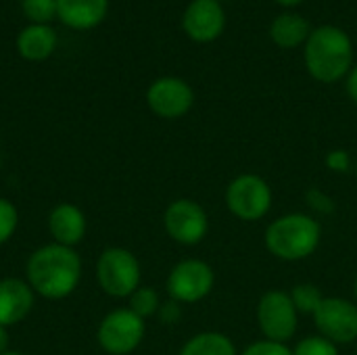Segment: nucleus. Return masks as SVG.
<instances>
[{"label":"nucleus","instance_id":"6e6552de","mask_svg":"<svg viewBox=\"0 0 357 355\" xmlns=\"http://www.w3.org/2000/svg\"><path fill=\"white\" fill-rule=\"evenodd\" d=\"M163 226L172 241L180 245H199L209 232L207 211L192 199H176L163 213Z\"/></svg>","mask_w":357,"mask_h":355},{"label":"nucleus","instance_id":"f257e3e1","mask_svg":"<svg viewBox=\"0 0 357 355\" xmlns=\"http://www.w3.org/2000/svg\"><path fill=\"white\" fill-rule=\"evenodd\" d=\"M82 257L73 247L48 243L29 255L25 280L36 295L59 301L75 293L82 282Z\"/></svg>","mask_w":357,"mask_h":355},{"label":"nucleus","instance_id":"c85d7f7f","mask_svg":"<svg viewBox=\"0 0 357 355\" xmlns=\"http://www.w3.org/2000/svg\"><path fill=\"white\" fill-rule=\"evenodd\" d=\"M278 4H282V6H297L299 2H303V0H276Z\"/></svg>","mask_w":357,"mask_h":355},{"label":"nucleus","instance_id":"ddd939ff","mask_svg":"<svg viewBox=\"0 0 357 355\" xmlns=\"http://www.w3.org/2000/svg\"><path fill=\"white\" fill-rule=\"evenodd\" d=\"M36 293L23 278H0V326L21 324L33 310Z\"/></svg>","mask_w":357,"mask_h":355},{"label":"nucleus","instance_id":"f3484780","mask_svg":"<svg viewBox=\"0 0 357 355\" xmlns=\"http://www.w3.org/2000/svg\"><path fill=\"white\" fill-rule=\"evenodd\" d=\"M310 33V21L297 13H282L270 25V38L280 48H297L299 44L307 42Z\"/></svg>","mask_w":357,"mask_h":355},{"label":"nucleus","instance_id":"9b49d317","mask_svg":"<svg viewBox=\"0 0 357 355\" xmlns=\"http://www.w3.org/2000/svg\"><path fill=\"white\" fill-rule=\"evenodd\" d=\"M149 109L163 119H178L186 115L195 103L192 88L180 77H159L146 90Z\"/></svg>","mask_w":357,"mask_h":355},{"label":"nucleus","instance_id":"bb28decb","mask_svg":"<svg viewBox=\"0 0 357 355\" xmlns=\"http://www.w3.org/2000/svg\"><path fill=\"white\" fill-rule=\"evenodd\" d=\"M347 92H349L351 100L357 105V65L349 71V75H347Z\"/></svg>","mask_w":357,"mask_h":355},{"label":"nucleus","instance_id":"aec40b11","mask_svg":"<svg viewBox=\"0 0 357 355\" xmlns=\"http://www.w3.org/2000/svg\"><path fill=\"white\" fill-rule=\"evenodd\" d=\"M291 299L293 305L299 314H316V310L320 308L324 295L320 293V289L316 285H297L291 291Z\"/></svg>","mask_w":357,"mask_h":355},{"label":"nucleus","instance_id":"a878e982","mask_svg":"<svg viewBox=\"0 0 357 355\" xmlns=\"http://www.w3.org/2000/svg\"><path fill=\"white\" fill-rule=\"evenodd\" d=\"M347 161H349V157H347L345 151H335V153L328 155V165L333 169H345L347 167Z\"/></svg>","mask_w":357,"mask_h":355},{"label":"nucleus","instance_id":"cd10ccee","mask_svg":"<svg viewBox=\"0 0 357 355\" xmlns=\"http://www.w3.org/2000/svg\"><path fill=\"white\" fill-rule=\"evenodd\" d=\"M8 343H10V339H8V328L0 326V355L10 352V349H8Z\"/></svg>","mask_w":357,"mask_h":355},{"label":"nucleus","instance_id":"a211bd4d","mask_svg":"<svg viewBox=\"0 0 357 355\" xmlns=\"http://www.w3.org/2000/svg\"><path fill=\"white\" fill-rule=\"evenodd\" d=\"M178 355H238L234 343L224 333H199L184 343Z\"/></svg>","mask_w":357,"mask_h":355},{"label":"nucleus","instance_id":"6ab92c4d","mask_svg":"<svg viewBox=\"0 0 357 355\" xmlns=\"http://www.w3.org/2000/svg\"><path fill=\"white\" fill-rule=\"evenodd\" d=\"M128 301H130L128 308H130L136 316H140L142 320H146V318L159 314V308H161L159 293H157L155 289H151V287H138V289L128 297Z\"/></svg>","mask_w":357,"mask_h":355},{"label":"nucleus","instance_id":"4be33fe9","mask_svg":"<svg viewBox=\"0 0 357 355\" xmlns=\"http://www.w3.org/2000/svg\"><path fill=\"white\" fill-rule=\"evenodd\" d=\"M19 226V211L13 201L0 197V247L6 245Z\"/></svg>","mask_w":357,"mask_h":355},{"label":"nucleus","instance_id":"423d86ee","mask_svg":"<svg viewBox=\"0 0 357 355\" xmlns=\"http://www.w3.org/2000/svg\"><path fill=\"white\" fill-rule=\"evenodd\" d=\"M226 205L230 213L243 222L261 220L272 207V188L261 176H236L226 188Z\"/></svg>","mask_w":357,"mask_h":355},{"label":"nucleus","instance_id":"20e7f679","mask_svg":"<svg viewBox=\"0 0 357 355\" xmlns=\"http://www.w3.org/2000/svg\"><path fill=\"white\" fill-rule=\"evenodd\" d=\"M140 262L126 247H107L96 262V280L102 293L128 299L140 287Z\"/></svg>","mask_w":357,"mask_h":355},{"label":"nucleus","instance_id":"0eeeda50","mask_svg":"<svg viewBox=\"0 0 357 355\" xmlns=\"http://www.w3.org/2000/svg\"><path fill=\"white\" fill-rule=\"evenodd\" d=\"M299 312L293 305L291 293L268 291L257 303V324L268 341L284 343L297 333Z\"/></svg>","mask_w":357,"mask_h":355},{"label":"nucleus","instance_id":"c756f323","mask_svg":"<svg viewBox=\"0 0 357 355\" xmlns=\"http://www.w3.org/2000/svg\"><path fill=\"white\" fill-rule=\"evenodd\" d=\"M2 355H23L21 352H6V354H2Z\"/></svg>","mask_w":357,"mask_h":355},{"label":"nucleus","instance_id":"393cba45","mask_svg":"<svg viewBox=\"0 0 357 355\" xmlns=\"http://www.w3.org/2000/svg\"><path fill=\"white\" fill-rule=\"evenodd\" d=\"M159 316L165 324H172V322H178L180 318V303L178 301H169V303H161L159 308Z\"/></svg>","mask_w":357,"mask_h":355},{"label":"nucleus","instance_id":"9d476101","mask_svg":"<svg viewBox=\"0 0 357 355\" xmlns=\"http://www.w3.org/2000/svg\"><path fill=\"white\" fill-rule=\"evenodd\" d=\"M320 335L335 345H347L357 339V305L341 297H324L314 314Z\"/></svg>","mask_w":357,"mask_h":355},{"label":"nucleus","instance_id":"f8f14e48","mask_svg":"<svg viewBox=\"0 0 357 355\" xmlns=\"http://www.w3.org/2000/svg\"><path fill=\"white\" fill-rule=\"evenodd\" d=\"M182 27L195 42L207 44L218 40L226 27V13L220 0H192L184 10Z\"/></svg>","mask_w":357,"mask_h":355},{"label":"nucleus","instance_id":"1a4fd4ad","mask_svg":"<svg viewBox=\"0 0 357 355\" xmlns=\"http://www.w3.org/2000/svg\"><path fill=\"white\" fill-rule=\"evenodd\" d=\"M215 276L209 264L201 259L178 262L167 276V293L178 303H197L213 289Z\"/></svg>","mask_w":357,"mask_h":355},{"label":"nucleus","instance_id":"b1692460","mask_svg":"<svg viewBox=\"0 0 357 355\" xmlns=\"http://www.w3.org/2000/svg\"><path fill=\"white\" fill-rule=\"evenodd\" d=\"M241 355H293V352L284 343H274V341H257L249 345Z\"/></svg>","mask_w":357,"mask_h":355},{"label":"nucleus","instance_id":"412c9836","mask_svg":"<svg viewBox=\"0 0 357 355\" xmlns=\"http://www.w3.org/2000/svg\"><path fill=\"white\" fill-rule=\"evenodd\" d=\"M21 6L29 23L48 25V21L56 17V0H23Z\"/></svg>","mask_w":357,"mask_h":355},{"label":"nucleus","instance_id":"7c9ffc66","mask_svg":"<svg viewBox=\"0 0 357 355\" xmlns=\"http://www.w3.org/2000/svg\"><path fill=\"white\" fill-rule=\"evenodd\" d=\"M356 299H357V278H356Z\"/></svg>","mask_w":357,"mask_h":355},{"label":"nucleus","instance_id":"dca6fc26","mask_svg":"<svg viewBox=\"0 0 357 355\" xmlns=\"http://www.w3.org/2000/svg\"><path fill=\"white\" fill-rule=\"evenodd\" d=\"M56 48V31L48 25L29 23L17 38V50L25 61H44Z\"/></svg>","mask_w":357,"mask_h":355},{"label":"nucleus","instance_id":"4468645a","mask_svg":"<svg viewBox=\"0 0 357 355\" xmlns=\"http://www.w3.org/2000/svg\"><path fill=\"white\" fill-rule=\"evenodd\" d=\"M86 228V213L73 203H59L48 213V232L56 245L75 249V245L84 241Z\"/></svg>","mask_w":357,"mask_h":355},{"label":"nucleus","instance_id":"f03ea898","mask_svg":"<svg viewBox=\"0 0 357 355\" xmlns=\"http://www.w3.org/2000/svg\"><path fill=\"white\" fill-rule=\"evenodd\" d=\"M354 44L337 25L316 27L305 44V67L310 75L324 84H335L351 71Z\"/></svg>","mask_w":357,"mask_h":355},{"label":"nucleus","instance_id":"7ed1b4c3","mask_svg":"<svg viewBox=\"0 0 357 355\" xmlns=\"http://www.w3.org/2000/svg\"><path fill=\"white\" fill-rule=\"evenodd\" d=\"M322 239V226L307 213H287L274 220L266 230L268 251L284 262L310 257Z\"/></svg>","mask_w":357,"mask_h":355},{"label":"nucleus","instance_id":"5701e85b","mask_svg":"<svg viewBox=\"0 0 357 355\" xmlns=\"http://www.w3.org/2000/svg\"><path fill=\"white\" fill-rule=\"evenodd\" d=\"M293 355H339V347L322 335H314L299 341L293 349Z\"/></svg>","mask_w":357,"mask_h":355},{"label":"nucleus","instance_id":"2eb2a0df","mask_svg":"<svg viewBox=\"0 0 357 355\" xmlns=\"http://www.w3.org/2000/svg\"><path fill=\"white\" fill-rule=\"evenodd\" d=\"M109 10V0H56V17L71 29L96 27Z\"/></svg>","mask_w":357,"mask_h":355},{"label":"nucleus","instance_id":"39448f33","mask_svg":"<svg viewBox=\"0 0 357 355\" xmlns=\"http://www.w3.org/2000/svg\"><path fill=\"white\" fill-rule=\"evenodd\" d=\"M146 333V324L130 308H117L109 312L96 331L100 349L109 355H130L138 349Z\"/></svg>","mask_w":357,"mask_h":355}]
</instances>
